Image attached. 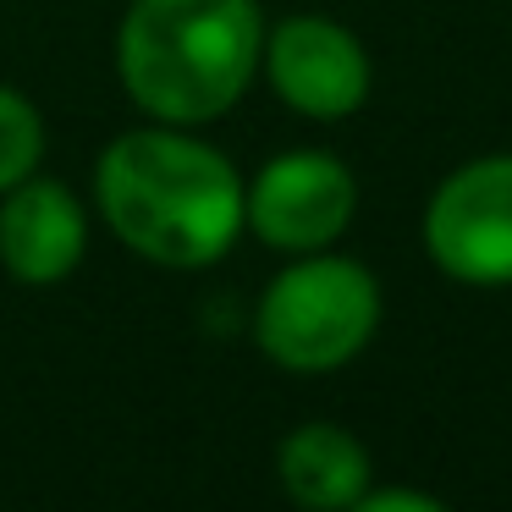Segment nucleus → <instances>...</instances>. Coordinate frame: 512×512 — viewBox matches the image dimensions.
<instances>
[{
	"label": "nucleus",
	"instance_id": "nucleus-1",
	"mask_svg": "<svg viewBox=\"0 0 512 512\" xmlns=\"http://www.w3.org/2000/svg\"><path fill=\"white\" fill-rule=\"evenodd\" d=\"M100 215L138 259L166 270H204L243 232V177L221 149L188 127H133L94 171Z\"/></svg>",
	"mask_w": 512,
	"mask_h": 512
},
{
	"label": "nucleus",
	"instance_id": "nucleus-2",
	"mask_svg": "<svg viewBox=\"0 0 512 512\" xmlns=\"http://www.w3.org/2000/svg\"><path fill=\"white\" fill-rule=\"evenodd\" d=\"M265 56L254 0H133L116 34L127 100L171 127H204L248 94Z\"/></svg>",
	"mask_w": 512,
	"mask_h": 512
},
{
	"label": "nucleus",
	"instance_id": "nucleus-3",
	"mask_svg": "<svg viewBox=\"0 0 512 512\" xmlns=\"http://www.w3.org/2000/svg\"><path fill=\"white\" fill-rule=\"evenodd\" d=\"M380 331V281L342 254H292L265 287L254 314V342L265 358L298 375L342 369Z\"/></svg>",
	"mask_w": 512,
	"mask_h": 512
},
{
	"label": "nucleus",
	"instance_id": "nucleus-4",
	"mask_svg": "<svg viewBox=\"0 0 512 512\" xmlns=\"http://www.w3.org/2000/svg\"><path fill=\"white\" fill-rule=\"evenodd\" d=\"M424 254L463 287H512V155L468 160L430 193Z\"/></svg>",
	"mask_w": 512,
	"mask_h": 512
},
{
	"label": "nucleus",
	"instance_id": "nucleus-5",
	"mask_svg": "<svg viewBox=\"0 0 512 512\" xmlns=\"http://www.w3.org/2000/svg\"><path fill=\"white\" fill-rule=\"evenodd\" d=\"M358 182L325 149H287L243 188V226L276 254H320L353 226Z\"/></svg>",
	"mask_w": 512,
	"mask_h": 512
},
{
	"label": "nucleus",
	"instance_id": "nucleus-6",
	"mask_svg": "<svg viewBox=\"0 0 512 512\" xmlns=\"http://www.w3.org/2000/svg\"><path fill=\"white\" fill-rule=\"evenodd\" d=\"M265 67L270 89L314 122H342L369 100V56L336 17H281L265 34Z\"/></svg>",
	"mask_w": 512,
	"mask_h": 512
},
{
	"label": "nucleus",
	"instance_id": "nucleus-7",
	"mask_svg": "<svg viewBox=\"0 0 512 512\" xmlns=\"http://www.w3.org/2000/svg\"><path fill=\"white\" fill-rule=\"evenodd\" d=\"M89 215L83 199L56 177H23L0 193V265L23 287H56L83 265Z\"/></svg>",
	"mask_w": 512,
	"mask_h": 512
},
{
	"label": "nucleus",
	"instance_id": "nucleus-8",
	"mask_svg": "<svg viewBox=\"0 0 512 512\" xmlns=\"http://www.w3.org/2000/svg\"><path fill=\"white\" fill-rule=\"evenodd\" d=\"M276 474H281V490H287L298 507L309 512H342V507H358V496L369 490V452L353 430L342 424H298V430L281 441L276 452Z\"/></svg>",
	"mask_w": 512,
	"mask_h": 512
},
{
	"label": "nucleus",
	"instance_id": "nucleus-9",
	"mask_svg": "<svg viewBox=\"0 0 512 512\" xmlns=\"http://www.w3.org/2000/svg\"><path fill=\"white\" fill-rule=\"evenodd\" d=\"M39 160H45V116L34 111L28 94L0 83V193L34 177Z\"/></svg>",
	"mask_w": 512,
	"mask_h": 512
},
{
	"label": "nucleus",
	"instance_id": "nucleus-10",
	"mask_svg": "<svg viewBox=\"0 0 512 512\" xmlns=\"http://www.w3.org/2000/svg\"><path fill=\"white\" fill-rule=\"evenodd\" d=\"M358 512H441V501L424 490H364Z\"/></svg>",
	"mask_w": 512,
	"mask_h": 512
}]
</instances>
